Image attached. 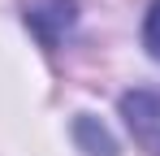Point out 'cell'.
Returning <instances> with one entry per match:
<instances>
[{
    "mask_svg": "<svg viewBox=\"0 0 160 156\" xmlns=\"http://www.w3.org/2000/svg\"><path fill=\"white\" fill-rule=\"evenodd\" d=\"M74 134H78L82 143H87V152H91V156H117V148H112V139H108V130H104V126L95 130V122H91V117H78V126H74Z\"/></svg>",
    "mask_w": 160,
    "mask_h": 156,
    "instance_id": "3957f363",
    "label": "cell"
},
{
    "mask_svg": "<svg viewBox=\"0 0 160 156\" xmlns=\"http://www.w3.org/2000/svg\"><path fill=\"white\" fill-rule=\"evenodd\" d=\"M74 18H78V4H74V0H35L26 9V26L48 44V48L61 44V35L74 26Z\"/></svg>",
    "mask_w": 160,
    "mask_h": 156,
    "instance_id": "7a4b0ae2",
    "label": "cell"
},
{
    "mask_svg": "<svg viewBox=\"0 0 160 156\" xmlns=\"http://www.w3.org/2000/svg\"><path fill=\"white\" fill-rule=\"evenodd\" d=\"M121 117L130 139L147 156H160V91L156 87H134L121 96Z\"/></svg>",
    "mask_w": 160,
    "mask_h": 156,
    "instance_id": "6da1fadb",
    "label": "cell"
},
{
    "mask_svg": "<svg viewBox=\"0 0 160 156\" xmlns=\"http://www.w3.org/2000/svg\"><path fill=\"white\" fill-rule=\"evenodd\" d=\"M143 48L160 61V0L147 4V18H143Z\"/></svg>",
    "mask_w": 160,
    "mask_h": 156,
    "instance_id": "277c9868",
    "label": "cell"
}]
</instances>
